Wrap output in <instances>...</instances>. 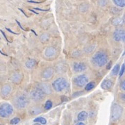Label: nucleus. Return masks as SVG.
Segmentation results:
<instances>
[{
    "label": "nucleus",
    "instance_id": "11",
    "mask_svg": "<svg viewBox=\"0 0 125 125\" xmlns=\"http://www.w3.org/2000/svg\"><path fill=\"white\" fill-rule=\"evenodd\" d=\"M53 73H54V70L53 69L51 68H48L45 69L42 73V78L45 79V80H49V79H51V77H53Z\"/></svg>",
    "mask_w": 125,
    "mask_h": 125
},
{
    "label": "nucleus",
    "instance_id": "15",
    "mask_svg": "<svg viewBox=\"0 0 125 125\" xmlns=\"http://www.w3.org/2000/svg\"><path fill=\"white\" fill-rule=\"evenodd\" d=\"M113 85V83L111 80H104L101 84V87L102 89L105 90H108L112 88V86Z\"/></svg>",
    "mask_w": 125,
    "mask_h": 125
},
{
    "label": "nucleus",
    "instance_id": "24",
    "mask_svg": "<svg viewBox=\"0 0 125 125\" xmlns=\"http://www.w3.org/2000/svg\"><path fill=\"white\" fill-rule=\"evenodd\" d=\"M119 65L117 64L116 65H115V67L113 68V69L112 70V74L113 76H116L117 75V74L119 73Z\"/></svg>",
    "mask_w": 125,
    "mask_h": 125
},
{
    "label": "nucleus",
    "instance_id": "19",
    "mask_svg": "<svg viewBox=\"0 0 125 125\" xmlns=\"http://www.w3.org/2000/svg\"><path fill=\"white\" fill-rule=\"evenodd\" d=\"M125 22L124 19L122 18H115L113 20V24L114 25H117V26H119V25H122Z\"/></svg>",
    "mask_w": 125,
    "mask_h": 125
},
{
    "label": "nucleus",
    "instance_id": "26",
    "mask_svg": "<svg viewBox=\"0 0 125 125\" xmlns=\"http://www.w3.org/2000/svg\"><path fill=\"white\" fill-rule=\"evenodd\" d=\"M34 122H40L41 124L42 125H46V119L44 117H38V118H36L34 119Z\"/></svg>",
    "mask_w": 125,
    "mask_h": 125
},
{
    "label": "nucleus",
    "instance_id": "5",
    "mask_svg": "<svg viewBox=\"0 0 125 125\" xmlns=\"http://www.w3.org/2000/svg\"><path fill=\"white\" fill-rule=\"evenodd\" d=\"M53 88L54 90L57 92L62 91L64 89H65L68 86V82L63 77L58 78L56 80H55L53 82Z\"/></svg>",
    "mask_w": 125,
    "mask_h": 125
},
{
    "label": "nucleus",
    "instance_id": "3",
    "mask_svg": "<svg viewBox=\"0 0 125 125\" xmlns=\"http://www.w3.org/2000/svg\"><path fill=\"white\" fill-rule=\"evenodd\" d=\"M13 113V108L9 103H0V117L1 118H8Z\"/></svg>",
    "mask_w": 125,
    "mask_h": 125
},
{
    "label": "nucleus",
    "instance_id": "4",
    "mask_svg": "<svg viewBox=\"0 0 125 125\" xmlns=\"http://www.w3.org/2000/svg\"><path fill=\"white\" fill-rule=\"evenodd\" d=\"M123 113V108L118 104L114 103L111 108V115H110V119L112 122H117L120 119Z\"/></svg>",
    "mask_w": 125,
    "mask_h": 125
},
{
    "label": "nucleus",
    "instance_id": "23",
    "mask_svg": "<svg viewBox=\"0 0 125 125\" xmlns=\"http://www.w3.org/2000/svg\"><path fill=\"white\" fill-rule=\"evenodd\" d=\"M88 9H89V4H85V3L81 4L80 6V7H79V9H80V11L81 12L86 11L88 10Z\"/></svg>",
    "mask_w": 125,
    "mask_h": 125
},
{
    "label": "nucleus",
    "instance_id": "17",
    "mask_svg": "<svg viewBox=\"0 0 125 125\" xmlns=\"http://www.w3.org/2000/svg\"><path fill=\"white\" fill-rule=\"evenodd\" d=\"M36 63H37V62H36V61L34 59H29L25 62V65H26V67L28 68L31 69L34 68L35 65H36Z\"/></svg>",
    "mask_w": 125,
    "mask_h": 125
},
{
    "label": "nucleus",
    "instance_id": "12",
    "mask_svg": "<svg viewBox=\"0 0 125 125\" xmlns=\"http://www.w3.org/2000/svg\"><path fill=\"white\" fill-rule=\"evenodd\" d=\"M22 77H23V75L21 73L16 72V73H13L10 76V80L14 84H18L22 80Z\"/></svg>",
    "mask_w": 125,
    "mask_h": 125
},
{
    "label": "nucleus",
    "instance_id": "18",
    "mask_svg": "<svg viewBox=\"0 0 125 125\" xmlns=\"http://www.w3.org/2000/svg\"><path fill=\"white\" fill-rule=\"evenodd\" d=\"M56 71L58 73H62L63 72L66 71L67 69H66V67L62 63L59 62L56 65Z\"/></svg>",
    "mask_w": 125,
    "mask_h": 125
},
{
    "label": "nucleus",
    "instance_id": "37",
    "mask_svg": "<svg viewBox=\"0 0 125 125\" xmlns=\"http://www.w3.org/2000/svg\"><path fill=\"white\" fill-rule=\"evenodd\" d=\"M6 30L9 31V32H11V33H13V34H18V33H16V32H13V31H11L10 29H9V28H6Z\"/></svg>",
    "mask_w": 125,
    "mask_h": 125
},
{
    "label": "nucleus",
    "instance_id": "28",
    "mask_svg": "<svg viewBox=\"0 0 125 125\" xmlns=\"http://www.w3.org/2000/svg\"><path fill=\"white\" fill-rule=\"evenodd\" d=\"M52 105H53L52 102L50 101H46V103H45L44 108H45L46 110H49V109H51V108H52Z\"/></svg>",
    "mask_w": 125,
    "mask_h": 125
},
{
    "label": "nucleus",
    "instance_id": "20",
    "mask_svg": "<svg viewBox=\"0 0 125 125\" xmlns=\"http://www.w3.org/2000/svg\"><path fill=\"white\" fill-rule=\"evenodd\" d=\"M87 117H88V113L86 112H85V111H82L78 115L77 118H78L79 121H84V120L86 119Z\"/></svg>",
    "mask_w": 125,
    "mask_h": 125
},
{
    "label": "nucleus",
    "instance_id": "22",
    "mask_svg": "<svg viewBox=\"0 0 125 125\" xmlns=\"http://www.w3.org/2000/svg\"><path fill=\"white\" fill-rule=\"evenodd\" d=\"M95 49H96V46L94 44H91V45L86 46L85 49H84V51L86 53H91L95 50Z\"/></svg>",
    "mask_w": 125,
    "mask_h": 125
},
{
    "label": "nucleus",
    "instance_id": "8",
    "mask_svg": "<svg viewBox=\"0 0 125 125\" xmlns=\"http://www.w3.org/2000/svg\"><path fill=\"white\" fill-rule=\"evenodd\" d=\"M89 81L88 77L85 74H81L77 77H76L74 79V84L78 86H85Z\"/></svg>",
    "mask_w": 125,
    "mask_h": 125
},
{
    "label": "nucleus",
    "instance_id": "25",
    "mask_svg": "<svg viewBox=\"0 0 125 125\" xmlns=\"http://www.w3.org/2000/svg\"><path fill=\"white\" fill-rule=\"evenodd\" d=\"M95 86V83L94 82H89L85 86V90L86 91H90L91 89H93Z\"/></svg>",
    "mask_w": 125,
    "mask_h": 125
},
{
    "label": "nucleus",
    "instance_id": "35",
    "mask_svg": "<svg viewBox=\"0 0 125 125\" xmlns=\"http://www.w3.org/2000/svg\"><path fill=\"white\" fill-rule=\"evenodd\" d=\"M111 65H112V62L110 61V62L108 63V65H107V69H108V70H110V67H111Z\"/></svg>",
    "mask_w": 125,
    "mask_h": 125
},
{
    "label": "nucleus",
    "instance_id": "33",
    "mask_svg": "<svg viewBox=\"0 0 125 125\" xmlns=\"http://www.w3.org/2000/svg\"><path fill=\"white\" fill-rule=\"evenodd\" d=\"M120 88L122 90L125 91V80H122L121 82H120Z\"/></svg>",
    "mask_w": 125,
    "mask_h": 125
},
{
    "label": "nucleus",
    "instance_id": "7",
    "mask_svg": "<svg viewBox=\"0 0 125 125\" xmlns=\"http://www.w3.org/2000/svg\"><path fill=\"white\" fill-rule=\"evenodd\" d=\"M12 87L9 84H5L1 86L0 90V96L3 98H6L11 93Z\"/></svg>",
    "mask_w": 125,
    "mask_h": 125
},
{
    "label": "nucleus",
    "instance_id": "2",
    "mask_svg": "<svg viewBox=\"0 0 125 125\" xmlns=\"http://www.w3.org/2000/svg\"><path fill=\"white\" fill-rule=\"evenodd\" d=\"M92 61L98 67H103L108 62V56L102 51L97 52L92 58Z\"/></svg>",
    "mask_w": 125,
    "mask_h": 125
},
{
    "label": "nucleus",
    "instance_id": "1",
    "mask_svg": "<svg viewBox=\"0 0 125 125\" xmlns=\"http://www.w3.org/2000/svg\"><path fill=\"white\" fill-rule=\"evenodd\" d=\"M29 103H30V100L28 97L23 94H17L13 98V104L14 107L18 110L25 108L28 105Z\"/></svg>",
    "mask_w": 125,
    "mask_h": 125
},
{
    "label": "nucleus",
    "instance_id": "14",
    "mask_svg": "<svg viewBox=\"0 0 125 125\" xmlns=\"http://www.w3.org/2000/svg\"><path fill=\"white\" fill-rule=\"evenodd\" d=\"M74 70L77 73H80L86 70V65L84 62H75L73 65Z\"/></svg>",
    "mask_w": 125,
    "mask_h": 125
},
{
    "label": "nucleus",
    "instance_id": "16",
    "mask_svg": "<svg viewBox=\"0 0 125 125\" xmlns=\"http://www.w3.org/2000/svg\"><path fill=\"white\" fill-rule=\"evenodd\" d=\"M56 49L53 47H48L44 51L45 56L48 58H51V57L54 56L56 55Z\"/></svg>",
    "mask_w": 125,
    "mask_h": 125
},
{
    "label": "nucleus",
    "instance_id": "29",
    "mask_svg": "<svg viewBox=\"0 0 125 125\" xmlns=\"http://www.w3.org/2000/svg\"><path fill=\"white\" fill-rule=\"evenodd\" d=\"M108 4V0H99L98 1V5L101 6H104Z\"/></svg>",
    "mask_w": 125,
    "mask_h": 125
},
{
    "label": "nucleus",
    "instance_id": "38",
    "mask_svg": "<svg viewBox=\"0 0 125 125\" xmlns=\"http://www.w3.org/2000/svg\"><path fill=\"white\" fill-rule=\"evenodd\" d=\"M75 125H86L84 123H83V122H78V123H77Z\"/></svg>",
    "mask_w": 125,
    "mask_h": 125
},
{
    "label": "nucleus",
    "instance_id": "9",
    "mask_svg": "<svg viewBox=\"0 0 125 125\" xmlns=\"http://www.w3.org/2000/svg\"><path fill=\"white\" fill-rule=\"evenodd\" d=\"M113 38L117 42H125V30L123 29H117L114 32Z\"/></svg>",
    "mask_w": 125,
    "mask_h": 125
},
{
    "label": "nucleus",
    "instance_id": "31",
    "mask_svg": "<svg viewBox=\"0 0 125 125\" xmlns=\"http://www.w3.org/2000/svg\"><path fill=\"white\" fill-rule=\"evenodd\" d=\"M80 54H81V52H80L79 50H77V51H74L73 52V53H72V55H73V56L74 57H77L80 56Z\"/></svg>",
    "mask_w": 125,
    "mask_h": 125
},
{
    "label": "nucleus",
    "instance_id": "10",
    "mask_svg": "<svg viewBox=\"0 0 125 125\" xmlns=\"http://www.w3.org/2000/svg\"><path fill=\"white\" fill-rule=\"evenodd\" d=\"M38 88L41 91H42L44 94H50L52 92L51 88L49 84L48 83H41L40 85L38 86Z\"/></svg>",
    "mask_w": 125,
    "mask_h": 125
},
{
    "label": "nucleus",
    "instance_id": "6",
    "mask_svg": "<svg viewBox=\"0 0 125 125\" xmlns=\"http://www.w3.org/2000/svg\"><path fill=\"white\" fill-rule=\"evenodd\" d=\"M44 94L38 87L35 88L30 92V97L34 101H40L44 98Z\"/></svg>",
    "mask_w": 125,
    "mask_h": 125
},
{
    "label": "nucleus",
    "instance_id": "36",
    "mask_svg": "<svg viewBox=\"0 0 125 125\" xmlns=\"http://www.w3.org/2000/svg\"><path fill=\"white\" fill-rule=\"evenodd\" d=\"M16 23H18V25H19V27H20V28H21L22 29V30H24V28H23V27H22V26H21V23H19V22H18V21H16Z\"/></svg>",
    "mask_w": 125,
    "mask_h": 125
},
{
    "label": "nucleus",
    "instance_id": "30",
    "mask_svg": "<svg viewBox=\"0 0 125 125\" xmlns=\"http://www.w3.org/2000/svg\"><path fill=\"white\" fill-rule=\"evenodd\" d=\"M20 122V119L18 117H15V118H13V119L11 120V125H16L18 122Z\"/></svg>",
    "mask_w": 125,
    "mask_h": 125
},
{
    "label": "nucleus",
    "instance_id": "40",
    "mask_svg": "<svg viewBox=\"0 0 125 125\" xmlns=\"http://www.w3.org/2000/svg\"><path fill=\"white\" fill-rule=\"evenodd\" d=\"M34 125H40V124H38V122H37V124H34Z\"/></svg>",
    "mask_w": 125,
    "mask_h": 125
},
{
    "label": "nucleus",
    "instance_id": "21",
    "mask_svg": "<svg viewBox=\"0 0 125 125\" xmlns=\"http://www.w3.org/2000/svg\"><path fill=\"white\" fill-rule=\"evenodd\" d=\"M114 4L118 7L123 8L125 6V0H113Z\"/></svg>",
    "mask_w": 125,
    "mask_h": 125
},
{
    "label": "nucleus",
    "instance_id": "13",
    "mask_svg": "<svg viewBox=\"0 0 125 125\" xmlns=\"http://www.w3.org/2000/svg\"><path fill=\"white\" fill-rule=\"evenodd\" d=\"M43 111L42 108L40 105H33L29 109V113L31 115H37L42 113Z\"/></svg>",
    "mask_w": 125,
    "mask_h": 125
},
{
    "label": "nucleus",
    "instance_id": "32",
    "mask_svg": "<svg viewBox=\"0 0 125 125\" xmlns=\"http://www.w3.org/2000/svg\"><path fill=\"white\" fill-rule=\"evenodd\" d=\"M124 72H125V64L123 63V64H122V68H121V70H120V72H119V77H121L123 75Z\"/></svg>",
    "mask_w": 125,
    "mask_h": 125
},
{
    "label": "nucleus",
    "instance_id": "27",
    "mask_svg": "<svg viewBox=\"0 0 125 125\" xmlns=\"http://www.w3.org/2000/svg\"><path fill=\"white\" fill-rule=\"evenodd\" d=\"M49 39V36L47 33H44L40 36V40L42 42H44L48 41V40Z\"/></svg>",
    "mask_w": 125,
    "mask_h": 125
},
{
    "label": "nucleus",
    "instance_id": "39",
    "mask_svg": "<svg viewBox=\"0 0 125 125\" xmlns=\"http://www.w3.org/2000/svg\"><path fill=\"white\" fill-rule=\"evenodd\" d=\"M30 11H32L33 13H36V14H38V13H37V12H35L34 11H33L32 9H30Z\"/></svg>",
    "mask_w": 125,
    "mask_h": 125
},
{
    "label": "nucleus",
    "instance_id": "34",
    "mask_svg": "<svg viewBox=\"0 0 125 125\" xmlns=\"http://www.w3.org/2000/svg\"><path fill=\"white\" fill-rule=\"evenodd\" d=\"M34 9L38 10V11H49V9H41L39 8H34Z\"/></svg>",
    "mask_w": 125,
    "mask_h": 125
}]
</instances>
